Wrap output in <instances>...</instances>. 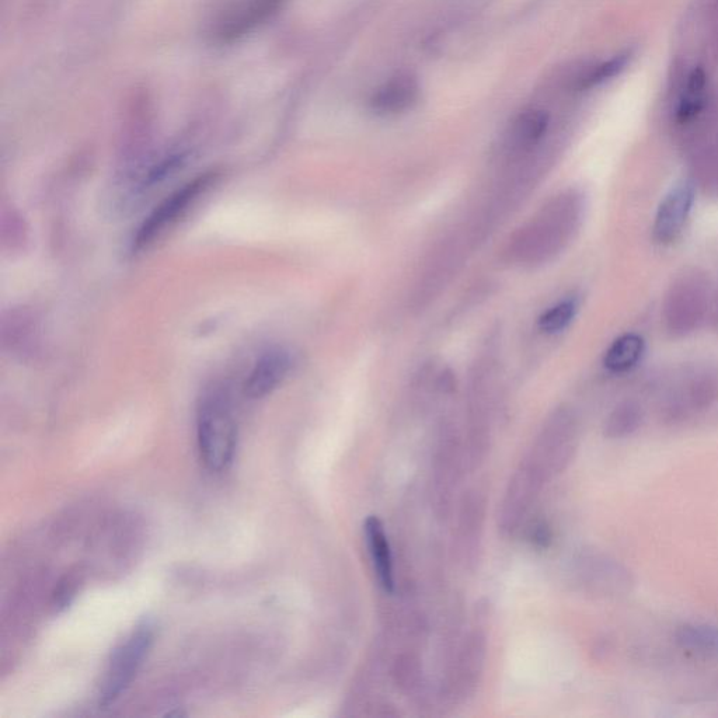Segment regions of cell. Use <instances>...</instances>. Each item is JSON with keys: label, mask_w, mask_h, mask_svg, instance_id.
<instances>
[{"label": "cell", "mask_w": 718, "mask_h": 718, "mask_svg": "<svg viewBox=\"0 0 718 718\" xmlns=\"http://www.w3.org/2000/svg\"><path fill=\"white\" fill-rule=\"evenodd\" d=\"M197 442L200 458L209 472H225L233 462L237 427L225 390L215 388L202 397L197 413Z\"/></svg>", "instance_id": "1"}, {"label": "cell", "mask_w": 718, "mask_h": 718, "mask_svg": "<svg viewBox=\"0 0 718 718\" xmlns=\"http://www.w3.org/2000/svg\"><path fill=\"white\" fill-rule=\"evenodd\" d=\"M578 448V424L574 414L566 409L557 410L538 435L526 462L549 482L559 476L573 462Z\"/></svg>", "instance_id": "2"}, {"label": "cell", "mask_w": 718, "mask_h": 718, "mask_svg": "<svg viewBox=\"0 0 718 718\" xmlns=\"http://www.w3.org/2000/svg\"><path fill=\"white\" fill-rule=\"evenodd\" d=\"M153 637L155 626L149 620H144L115 648L101 682L100 706L107 707L117 702L125 690L130 688L151 650Z\"/></svg>", "instance_id": "3"}, {"label": "cell", "mask_w": 718, "mask_h": 718, "mask_svg": "<svg viewBox=\"0 0 718 718\" xmlns=\"http://www.w3.org/2000/svg\"><path fill=\"white\" fill-rule=\"evenodd\" d=\"M432 460L431 501L437 517L446 518L451 514L462 466L466 463L459 435L451 425L442 428Z\"/></svg>", "instance_id": "4"}, {"label": "cell", "mask_w": 718, "mask_h": 718, "mask_svg": "<svg viewBox=\"0 0 718 718\" xmlns=\"http://www.w3.org/2000/svg\"><path fill=\"white\" fill-rule=\"evenodd\" d=\"M706 287V280L696 273L683 275L672 285L665 303V322L671 333H690L702 322Z\"/></svg>", "instance_id": "5"}, {"label": "cell", "mask_w": 718, "mask_h": 718, "mask_svg": "<svg viewBox=\"0 0 718 718\" xmlns=\"http://www.w3.org/2000/svg\"><path fill=\"white\" fill-rule=\"evenodd\" d=\"M546 483L531 463L525 459L521 462L508 483L498 515L501 529L505 533H515L524 525Z\"/></svg>", "instance_id": "6"}, {"label": "cell", "mask_w": 718, "mask_h": 718, "mask_svg": "<svg viewBox=\"0 0 718 718\" xmlns=\"http://www.w3.org/2000/svg\"><path fill=\"white\" fill-rule=\"evenodd\" d=\"M211 181V176L198 177L166 198L139 228L134 239L135 252L151 246L173 223L179 221V218L186 214L187 209L207 190Z\"/></svg>", "instance_id": "7"}, {"label": "cell", "mask_w": 718, "mask_h": 718, "mask_svg": "<svg viewBox=\"0 0 718 718\" xmlns=\"http://www.w3.org/2000/svg\"><path fill=\"white\" fill-rule=\"evenodd\" d=\"M577 575L580 585L595 595H626L634 585L629 568L601 553H585L578 557Z\"/></svg>", "instance_id": "8"}, {"label": "cell", "mask_w": 718, "mask_h": 718, "mask_svg": "<svg viewBox=\"0 0 718 718\" xmlns=\"http://www.w3.org/2000/svg\"><path fill=\"white\" fill-rule=\"evenodd\" d=\"M568 198V195H567ZM567 198H560L557 204L547 209L545 215L525 229L518 240V254L528 260L546 259L549 254L556 252L557 247L564 242V237L571 232V223L575 221V212L561 219H557L566 207Z\"/></svg>", "instance_id": "9"}, {"label": "cell", "mask_w": 718, "mask_h": 718, "mask_svg": "<svg viewBox=\"0 0 718 718\" xmlns=\"http://www.w3.org/2000/svg\"><path fill=\"white\" fill-rule=\"evenodd\" d=\"M696 200V186L692 180H681L662 198L655 214L653 236L660 245L675 242L685 228Z\"/></svg>", "instance_id": "10"}, {"label": "cell", "mask_w": 718, "mask_h": 718, "mask_svg": "<svg viewBox=\"0 0 718 718\" xmlns=\"http://www.w3.org/2000/svg\"><path fill=\"white\" fill-rule=\"evenodd\" d=\"M484 519H486V500L483 494L477 490L469 491L462 498L459 507L456 547L460 560L470 570L479 563Z\"/></svg>", "instance_id": "11"}, {"label": "cell", "mask_w": 718, "mask_h": 718, "mask_svg": "<svg viewBox=\"0 0 718 718\" xmlns=\"http://www.w3.org/2000/svg\"><path fill=\"white\" fill-rule=\"evenodd\" d=\"M487 640L482 630H474L463 641L455 667H453L451 689L453 697L472 695L474 688L482 676L484 660H486Z\"/></svg>", "instance_id": "12"}, {"label": "cell", "mask_w": 718, "mask_h": 718, "mask_svg": "<svg viewBox=\"0 0 718 718\" xmlns=\"http://www.w3.org/2000/svg\"><path fill=\"white\" fill-rule=\"evenodd\" d=\"M292 368V357L284 350L268 351L256 362L245 383V395L250 399H263L273 393L287 378Z\"/></svg>", "instance_id": "13"}, {"label": "cell", "mask_w": 718, "mask_h": 718, "mask_svg": "<svg viewBox=\"0 0 718 718\" xmlns=\"http://www.w3.org/2000/svg\"><path fill=\"white\" fill-rule=\"evenodd\" d=\"M718 383L709 374L697 375L685 390L675 396L665 409V418L671 423L686 420L692 414L702 413L716 402Z\"/></svg>", "instance_id": "14"}, {"label": "cell", "mask_w": 718, "mask_h": 718, "mask_svg": "<svg viewBox=\"0 0 718 718\" xmlns=\"http://www.w3.org/2000/svg\"><path fill=\"white\" fill-rule=\"evenodd\" d=\"M365 539L379 585L386 594H393L396 588L395 566L392 547L381 518L368 517L364 524Z\"/></svg>", "instance_id": "15"}, {"label": "cell", "mask_w": 718, "mask_h": 718, "mask_svg": "<svg viewBox=\"0 0 718 718\" xmlns=\"http://www.w3.org/2000/svg\"><path fill=\"white\" fill-rule=\"evenodd\" d=\"M418 86L410 76H397L379 87L372 97L371 107L378 114H399L413 106Z\"/></svg>", "instance_id": "16"}, {"label": "cell", "mask_w": 718, "mask_h": 718, "mask_svg": "<svg viewBox=\"0 0 718 718\" xmlns=\"http://www.w3.org/2000/svg\"><path fill=\"white\" fill-rule=\"evenodd\" d=\"M644 354H646V340L640 334H622L606 350L604 367L611 374H626L640 364Z\"/></svg>", "instance_id": "17"}, {"label": "cell", "mask_w": 718, "mask_h": 718, "mask_svg": "<svg viewBox=\"0 0 718 718\" xmlns=\"http://www.w3.org/2000/svg\"><path fill=\"white\" fill-rule=\"evenodd\" d=\"M282 0H252L247 8H242L236 17H232L225 26L222 27L219 36L223 40L228 38H236L242 36L243 33L252 29L261 20L266 19L268 15L274 13L281 5Z\"/></svg>", "instance_id": "18"}, {"label": "cell", "mask_w": 718, "mask_h": 718, "mask_svg": "<svg viewBox=\"0 0 718 718\" xmlns=\"http://www.w3.org/2000/svg\"><path fill=\"white\" fill-rule=\"evenodd\" d=\"M644 420V411L639 403L623 402L611 411L604 424V435L609 439L632 437L639 431Z\"/></svg>", "instance_id": "19"}, {"label": "cell", "mask_w": 718, "mask_h": 718, "mask_svg": "<svg viewBox=\"0 0 718 718\" xmlns=\"http://www.w3.org/2000/svg\"><path fill=\"white\" fill-rule=\"evenodd\" d=\"M675 641L683 650L718 658V627L683 625L676 630Z\"/></svg>", "instance_id": "20"}, {"label": "cell", "mask_w": 718, "mask_h": 718, "mask_svg": "<svg viewBox=\"0 0 718 718\" xmlns=\"http://www.w3.org/2000/svg\"><path fill=\"white\" fill-rule=\"evenodd\" d=\"M549 127V115L539 110L522 113L512 128V138L519 146H532L539 142Z\"/></svg>", "instance_id": "21"}, {"label": "cell", "mask_w": 718, "mask_h": 718, "mask_svg": "<svg viewBox=\"0 0 718 718\" xmlns=\"http://www.w3.org/2000/svg\"><path fill=\"white\" fill-rule=\"evenodd\" d=\"M578 308H580V303L577 298L564 299L540 316L539 329L546 334L560 333L573 322Z\"/></svg>", "instance_id": "22"}, {"label": "cell", "mask_w": 718, "mask_h": 718, "mask_svg": "<svg viewBox=\"0 0 718 718\" xmlns=\"http://www.w3.org/2000/svg\"><path fill=\"white\" fill-rule=\"evenodd\" d=\"M633 57V50H625L608 59V61L602 62L601 65L595 66L587 76L582 78L581 89H591V87L602 85V83L616 78V76L625 71Z\"/></svg>", "instance_id": "23"}, {"label": "cell", "mask_w": 718, "mask_h": 718, "mask_svg": "<svg viewBox=\"0 0 718 718\" xmlns=\"http://www.w3.org/2000/svg\"><path fill=\"white\" fill-rule=\"evenodd\" d=\"M707 103H709V100H707V96H704V94H699V96L686 94V96L682 97L681 101L676 104L674 111L675 123L678 125L692 123V121H695L696 118H699L700 115L703 114V111L706 110Z\"/></svg>", "instance_id": "24"}, {"label": "cell", "mask_w": 718, "mask_h": 718, "mask_svg": "<svg viewBox=\"0 0 718 718\" xmlns=\"http://www.w3.org/2000/svg\"><path fill=\"white\" fill-rule=\"evenodd\" d=\"M707 82H709V76H707L706 69L703 66H695L689 72L688 80H686V94H690V96L703 94Z\"/></svg>", "instance_id": "25"}]
</instances>
